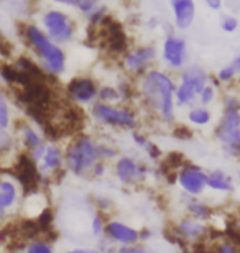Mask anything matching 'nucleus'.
I'll return each mask as SVG.
<instances>
[{
	"mask_svg": "<svg viewBox=\"0 0 240 253\" xmlns=\"http://www.w3.org/2000/svg\"><path fill=\"white\" fill-rule=\"evenodd\" d=\"M144 94L148 104L161 114L163 119H173V83L166 74L151 71L144 81Z\"/></svg>",
	"mask_w": 240,
	"mask_h": 253,
	"instance_id": "f257e3e1",
	"label": "nucleus"
},
{
	"mask_svg": "<svg viewBox=\"0 0 240 253\" xmlns=\"http://www.w3.org/2000/svg\"><path fill=\"white\" fill-rule=\"evenodd\" d=\"M27 37L30 40V43L35 46V49L40 53V56L45 59L48 71H51V73H59V71H63L64 68L63 51H61L58 46H54V44L45 37L42 30L30 27L27 30Z\"/></svg>",
	"mask_w": 240,
	"mask_h": 253,
	"instance_id": "f03ea898",
	"label": "nucleus"
},
{
	"mask_svg": "<svg viewBox=\"0 0 240 253\" xmlns=\"http://www.w3.org/2000/svg\"><path fill=\"white\" fill-rule=\"evenodd\" d=\"M97 148L88 136H79L68 150V165L76 174L84 173L97 161Z\"/></svg>",
	"mask_w": 240,
	"mask_h": 253,
	"instance_id": "7ed1b4c3",
	"label": "nucleus"
},
{
	"mask_svg": "<svg viewBox=\"0 0 240 253\" xmlns=\"http://www.w3.org/2000/svg\"><path fill=\"white\" fill-rule=\"evenodd\" d=\"M217 136L227 150L240 153V114L237 109H227L217 128Z\"/></svg>",
	"mask_w": 240,
	"mask_h": 253,
	"instance_id": "20e7f679",
	"label": "nucleus"
},
{
	"mask_svg": "<svg viewBox=\"0 0 240 253\" xmlns=\"http://www.w3.org/2000/svg\"><path fill=\"white\" fill-rule=\"evenodd\" d=\"M207 76L202 69L199 68H190L183 74V84L180 85L176 92L178 102L180 104H190L196 94H201L206 87Z\"/></svg>",
	"mask_w": 240,
	"mask_h": 253,
	"instance_id": "39448f33",
	"label": "nucleus"
},
{
	"mask_svg": "<svg viewBox=\"0 0 240 253\" xmlns=\"http://www.w3.org/2000/svg\"><path fill=\"white\" fill-rule=\"evenodd\" d=\"M45 27L48 28L51 38L58 40V42H66L73 35V23H71V20L64 13L56 12V10L45 15Z\"/></svg>",
	"mask_w": 240,
	"mask_h": 253,
	"instance_id": "423d86ee",
	"label": "nucleus"
},
{
	"mask_svg": "<svg viewBox=\"0 0 240 253\" xmlns=\"http://www.w3.org/2000/svg\"><path fill=\"white\" fill-rule=\"evenodd\" d=\"M96 117L107 124H115V125H134V115L127 110L107 107V105H96L94 109Z\"/></svg>",
	"mask_w": 240,
	"mask_h": 253,
	"instance_id": "0eeeda50",
	"label": "nucleus"
},
{
	"mask_svg": "<svg viewBox=\"0 0 240 253\" xmlns=\"http://www.w3.org/2000/svg\"><path fill=\"white\" fill-rule=\"evenodd\" d=\"M180 183L188 192L199 194V192L204 189V186L207 184V176L199 168L190 166V168H185L180 173Z\"/></svg>",
	"mask_w": 240,
	"mask_h": 253,
	"instance_id": "6e6552de",
	"label": "nucleus"
},
{
	"mask_svg": "<svg viewBox=\"0 0 240 253\" xmlns=\"http://www.w3.org/2000/svg\"><path fill=\"white\" fill-rule=\"evenodd\" d=\"M68 94L78 102H89L96 95V85L91 79H74L68 85Z\"/></svg>",
	"mask_w": 240,
	"mask_h": 253,
	"instance_id": "1a4fd4ad",
	"label": "nucleus"
},
{
	"mask_svg": "<svg viewBox=\"0 0 240 253\" xmlns=\"http://www.w3.org/2000/svg\"><path fill=\"white\" fill-rule=\"evenodd\" d=\"M185 53H186V46L185 42L180 38H168L165 43V58L166 61L170 63L175 68H180V66L185 63Z\"/></svg>",
	"mask_w": 240,
	"mask_h": 253,
	"instance_id": "9d476101",
	"label": "nucleus"
},
{
	"mask_svg": "<svg viewBox=\"0 0 240 253\" xmlns=\"http://www.w3.org/2000/svg\"><path fill=\"white\" fill-rule=\"evenodd\" d=\"M17 176L18 179L22 181L23 186H27V188H30V186H35V183H37L38 179V173H37V168H35L33 161L27 158V156H22L17 165Z\"/></svg>",
	"mask_w": 240,
	"mask_h": 253,
	"instance_id": "9b49d317",
	"label": "nucleus"
},
{
	"mask_svg": "<svg viewBox=\"0 0 240 253\" xmlns=\"http://www.w3.org/2000/svg\"><path fill=\"white\" fill-rule=\"evenodd\" d=\"M173 10L176 13V23L180 28H186L192 23L194 18V3L190 0H180L173 2Z\"/></svg>",
	"mask_w": 240,
	"mask_h": 253,
	"instance_id": "f8f14e48",
	"label": "nucleus"
},
{
	"mask_svg": "<svg viewBox=\"0 0 240 253\" xmlns=\"http://www.w3.org/2000/svg\"><path fill=\"white\" fill-rule=\"evenodd\" d=\"M107 234H109L112 239L117 240V242H122V244H134V242L139 239V234L127 227L124 224H119V222H112L107 227Z\"/></svg>",
	"mask_w": 240,
	"mask_h": 253,
	"instance_id": "ddd939ff",
	"label": "nucleus"
},
{
	"mask_svg": "<svg viewBox=\"0 0 240 253\" xmlns=\"http://www.w3.org/2000/svg\"><path fill=\"white\" fill-rule=\"evenodd\" d=\"M153 56H155V49L153 48L137 49V51L127 56V66H129L130 69H140V68H144L150 59H153Z\"/></svg>",
	"mask_w": 240,
	"mask_h": 253,
	"instance_id": "4468645a",
	"label": "nucleus"
},
{
	"mask_svg": "<svg viewBox=\"0 0 240 253\" xmlns=\"http://www.w3.org/2000/svg\"><path fill=\"white\" fill-rule=\"evenodd\" d=\"M117 173H119V178L122 181L129 183V181L139 178V176H140V168L135 165L134 160L124 158V160L119 161V165H117Z\"/></svg>",
	"mask_w": 240,
	"mask_h": 253,
	"instance_id": "2eb2a0df",
	"label": "nucleus"
},
{
	"mask_svg": "<svg viewBox=\"0 0 240 253\" xmlns=\"http://www.w3.org/2000/svg\"><path fill=\"white\" fill-rule=\"evenodd\" d=\"M207 184L211 186L212 189H219V191H231L232 189V181L227 174L221 173V171H214L207 176Z\"/></svg>",
	"mask_w": 240,
	"mask_h": 253,
	"instance_id": "dca6fc26",
	"label": "nucleus"
},
{
	"mask_svg": "<svg viewBox=\"0 0 240 253\" xmlns=\"http://www.w3.org/2000/svg\"><path fill=\"white\" fill-rule=\"evenodd\" d=\"M15 196H17V192H15L13 184L8 181H2L0 183V209L12 206L15 202Z\"/></svg>",
	"mask_w": 240,
	"mask_h": 253,
	"instance_id": "f3484780",
	"label": "nucleus"
},
{
	"mask_svg": "<svg viewBox=\"0 0 240 253\" xmlns=\"http://www.w3.org/2000/svg\"><path fill=\"white\" fill-rule=\"evenodd\" d=\"M180 232L188 239H199L204 234V227L194 220H185L180 224Z\"/></svg>",
	"mask_w": 240,
	"mask_h": 253,
	"instance_id": "a211bd4d",
	"label": "nucleus"
},
{
	"mask_svg": "<svg viewBox=\"0 0 240 253\" xmlns=\"http://www.w3.org/2000/svg\"><path fill=\"white\" fill-rule=\"evenodd\" d=\"M43 160H45V166H47V168H51V169L58 168L61 165V155L56 148H48L45 151Z\"/></svg>",
	"mask_w": 240,
	"mask_h": 253,
	"instance_id": "6ab92c4d",
	"label": "nucleus"
},
{
	"mask_svg": "<svg viewBox=\"0 0 240 253\" xmlns=\"http://www.w3.org/2000/svg\"><path fill=\"white\" fill-rule=\"evenodd\" d=\"M239 71H240V54L236 59H234L231 64L226 66V68L219 73V78H221V81H229V79H232L234 76L239 73Z\"/></svg>",
	"mask_w": 240,
	"mask_h": 253,
	"instance_id": "aec40b11",
	"label": "nucleus"
},
{
	"mask_svg": "<svg viewBox=\"0 0 240 253\" xmlns=\"http://www.w3.org/2000/svg\"><path fill=\"white\" fill-rule=\"evenodd\" d=\"M190 120L192 124L204 125L211 120V114H209L206 109H192L191 114H190Z\"/></svg>",
	"mask_w": 240,
	"mask_h": 253,
	"instance_id": "412c9836",
	"label": "nucleus"
},
{
	"mask_svg": "<svg viewBox=\"0 0 240 253\" xmlns=\"http://www.w3.org/2000/svg\"><path fill=\"white\" fill-rule=\"evenodd\" d=\"M25 143H27L30 148H38L40 146L38 135L35 133L32 128H25Z\"/></svg>",
	"mask_w": 240,
	"mask_h": 253,
	"instance_id": "4be33fe9",
	"label": "nucleus"
},
{
	"mask_svg": "<svg viewBox=\"0 0 240 253\" xmlns=\"http://www.w3.org/2000/svg\"><path fill=\"white\" fill-rule=\"evenodd\" d=\"M7 125H8V109L5 100L2 99V95H0V128H7Z\"/></svg>",
	"mask_w": 240,
	"mask_h": 253,
	"instance_id": "5701e85b",
	"label": "nucleus"
},
{
	"mask_svg": "<svg viewBox=\"0 0 240 253\" xmlns=\"http://www.w3.org/2000/svg\"><path fill=\"white\" fill-rule=\"evenodd\" d=\"M190 209H191L192 214H196L199 217H207L209 214H211V211H209L206 206L199 204V202H192V204L190 206Z\"/></svg>",
	"mask_w": 240,
	"mask_h": 253,
	"instance_id": "b1692460",
	"label": "nucleus"
},
{
	"mask_svg": "<svg viewBox=\"0 0 240 253\" xmlns=\"http://www.w3.org/2000/svg\"><path fill=\"white\" fill-rule=\"evenodd\" d=\"M28 253H53V252H51V249L48 245L42 244V242H37V244L30 245Z\"/></svg>",
	"mask_w": 240,
	"mask_h": 253,
	"instance_id": "393cba45",
	"label": "nucleus"
},
{
	"mask_svg": "<svg viewBox=\"0 0 240 253\" xmlns=\"http://www.w3.org/2000/svg\"><path fill=\"white\" fill-rule=\"evenodd\" d=\"M239 27V22H237V18H234V17H226L224 18V22H222V28L226 30V32H234Z\"/></svg>",
	"mask_w": 240,
	"mask_h": 253,
	"instance_id": "a878e982",
	"label": "nucleus"
},
{
	"mask_svg": "<svg viewBox=\"0 0 240 253\" xmlns=\"http://www.w3.org/2000/svg\"><path fill=\"white\" fill-rule=\"evenodd\" d=\"M201 95H202V102H209V100H212V97H214V90H212V87H204V90L201 92Z\"/></svg>",
	"mask_w": 240,
	"mask_h": 253,
	"instance_id": "bb28decb",
	"label": "nucleus"
},
{
	"mask_svg": "<svg viewBox=\"0 0 240 253\" xmlns=\"http://www.w3.org/2000/svg\"><path fill=\"white\" fill-rule=\"evenodd\" d=\"M217 253H237V250H236V247L231 244H224L221 249L217 250Z\"/></svg>",
	"mask_w": 240,
	"mask_h": 253,
	"instance_id": "cd10ccee",
	"label": "nucleus"
},
{
	"mask_svg": "<svg viewBox=\"0 0 240 253\" xmlns=\"http://www.w3.org/2000/svg\"><path fill=\"white\" fill-rule=\"evenodd\" d=\"M114 95H117V90H114V89H104L102 90V97H105V99H115Z\"/></svg>",
	"mask_w": 240,
	"mask_h": 253,
	"instance_id": "c85d7f7f",
	"label": "nucleus"
},
{
	"mask_svg": "<svg viewBox=\"0 0 240 253\" xmlns=\"http://www.w3.org/2000/svg\"><path fill=\"white\" fill-rule=\"evenodd\" d=\"M76 3H78V7L83 8L84 12H89V10L94 8V3L93 2H76Z\"/></svg>",
	"mask_w": 240,
	"mask_h": 253,
	"instance_id": "c756f323",
	"label": "nucleus"
},
{
	"mask_svg": "<svg viewBox=\"0 0 240 253\" xmlns=\"http://www.w3.org/2000/svg\"><path fill=\"white\" fill-rule=\"evenodd\" d=\"M120 253H146L144 249H124L120 250Z\"/></svg>",
	"mask_w": 240,
	"mask_h": 253,
	"instance_id": "7c9ffc66",
	"label": "nucleus"
},
{
	"mask_svg": "<svg viewBox=\"0 0 240 253\" xmlns=\"http://www.w3.org/2000/svg\"><path fill=\"white\" fill-rule=\"evenodd\" d=\"M209 7H212V8H219L221 7V2H207Z\"/></svg>",
	"mask_w": 240,
	"mask_h": 253,
	"instance_id": "2f4dec72",
	"label": "nucleus"
},
{
	"mask_svg": "<svg viewBox=\"0 0 240 253\" xmlns=\"http://www.w3.org/2000/svg\"><path fill=\"white\" fill-rule=\"evenodd\" d=\"M69 253H97V252H88V250H74V252H69Z\"/></svg>",
	"mask_w": 240,
	"mask_h": 253,
	"instance_id": "473e14b6",
	"label": "nucleus"
}]
</instances>
